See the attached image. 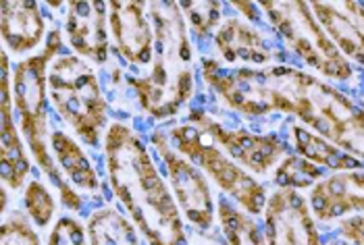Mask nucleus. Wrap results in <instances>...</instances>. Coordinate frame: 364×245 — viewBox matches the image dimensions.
Returning <instances> with one entry per match:
<instances>
[{"instance_id":"nucleus-1","label":"nucleus","mask_w":364,"mask_h":245,"mask_svg":"<svg viewBox=\"0 0 364 245\" xmlns=\"http://www.w3.org/2000/svg\"><path fill=\"white\" fill-rule=\"evenodd\" d=\"M202 73L233 110L248 116L289 112L314 131L339 100V92L331 85L291 67L225 71L217 60L204 58Z\"/></svg>"},{"instance_id":"nucleus-2","label":"nucleus","mask_w":364,"mask_h":245,"mask_svg":"<svg viewBox=\"0 0 364 245\" xmlns=\"http://www.w3.org/2000/svg\"><path fill=\"white\" fill-rule=\"evenodd\" d=\"M112 191L150 245H188L181 214L138 136L112 123L105 139Z\"/></svg>"},{"instance_id":"nucleus-3","label":"nucleus","mask_w":364,"mask_h":245,"mask_svg":"<svg viewBox=\"0 0 364 245\" xmlns=\"http://www.w3.org/2000/svg\"><path fill=\"white\" fill-rule=\"evenodd\" d=\"M154 56L148 75L129 77L141 109L156 119L177 114L194 92L192 46L179 2H150Z\"/></svg>"},{"instance_id":"nucleus-4","label":"nucleus","mask_w":364,"mask_h":245,"mask_svg":"<svg viewBox=\"0 0 364 245\" xmlns=\"http://www.w3.org/2000/svg\"><path fill=\"white\" fill-rule=\"evenodd\" d=\"M60 50V31L53 29L48 42L40 55L23 58L15 67L13 89L15 109L19 112V127L28 141L33 160L50 177L53 185L60 191V200L71 210H82V197L65 181L63 170L56 166L48 152V62Z\"/></svg>"},{"instance_id":"nucleus-5","label":"nucleus","mask_w":364,"mask_h":245,"mask_svg":"<svg viewBox=\"0 0 364 245\" xmlns=\"http://www.w3.org/2000/svg\"><path fill=\"white\" fill-rule=\"evenodd\" d=\"M48 94L71 129L87 146H98L107 125V102L94 71L82 58L71 55L56 58L48 69Z\"/></svg>"},{"instance_id":"nucleus-6","label":"nucleus","mask_w":364,"mask_h":245,"mask_svg":"<svg viewBox=\"0 0 364 245\" xmlns=\"http://www.w3.org/2000/svg\"><path fill=\"white\" fill-rule=\"evenodd\" d=\"M260 9L298 56L331 80H350L352 67L316 21L310 2H262Z\"/></svg>"},{"instance_id":"nucleus-7","label":"nucleus","mask_w":364,"mask_h":245,"mask_svg":"<svg viewBox=\"0 0 364 245\" xmlns=\"http://www.w3.org/2000/svg\"><path fill=\"white\" fill-rule=\"evenodd\" d=\"M171 139L175 141L177 150L190 158V163L202 168L221 190L240 202L250 214H262L267 208V187L252 179L237 163H231L225 156L223 150L215 146V141L200 131L198 127L183 123L171 129Z\"/></svg>"},{"instance_id":"nucleus-8","label":"nucleus","mask_w":364,"mask_h":245,"mask_svg":"<svg viewBox=\"0 0 364 245\" xmlns=\"http://www.w3.org/2000/svg\"><path fill=\"white\" fill-rule=\"evenodd\" d=\"M188 123L210 137L225 152L256 175L269 173L285 154V143L277 136H256L246 129H227L204 110H190Z\"/></svg>"},{"instance_id":"nucleus-9","label":"nucleus","mask_w":364,"mask_h":245,"mask_svg":"<svg viewBox=\"0 0 364 245\" xmlns=\"http://www.w3.org/2000/svg\"><path fill=\"white\" fill-rule=\"evenodd\" d=\"M152 143L156 146L161 158L165 160L171 185L183 214L200 229H210L215 218V202L204 175L198 170L196 164L186 160L168 146L163 131H154Z\"/></svg>"},{"instance_id":"nucleus-10","label":"nucleus","mask_w":364,"mask_h":245,"mask_svg":"<svg viewBox=\"0 0 364 245\" xmlns=\"http://www.w3.org/2000/svg\"><path fill=\"white\" fill-rule=\"evenodd\" d=\"M269 245H321L306 200L296 190L275 191L264 210Z\"/></svg>"},{"instance_id":"nucleus-11","label":"nucleus","mask_w":364,"mask_h":245,"mask_svg":"<svg viewBox=\"0 0 364 245\" xmlns=\"http://www.w3.org/2000/svg\"><path fill=\"white\" fill-rule=\"evenodd\" d=\"M144 0H112L109 2V23L119 55L127 62L146 65L154 56V29L146 15Z\"/></svg>"},{"instance_id":"nucleus-12","label":"nucleus","mask_w":364,"mask_h":245,"mask_svg":"<svg viewBox=\"0 0 364 245\" xmlns=\"http://www.w3.org/2000/svg\"><path fill=\"white\" fill-rule=\"evenodd\" d=\"M107 2L75 0L67 9V36L69 44L80 56H85L98 65L109 58V38H107Z\"/></svg>"},{"instance_id":"nucleus-13","label":"nucleus","mask_w":364,"mask_h":245,"mask_svg":"<svg viewBox=\"0 0 364 245\" xmlns=\"http://www.w3.org/2000/svg\"><path fill=\"white\" fill-rule=\"evenodd\" d=\"M310 9L343 56L364 65L363 2H310Z\"/></svg>"},{"instance_id":"nucleus-14","label":"nucleus","mask_w":364,"mask_h":245,"mask_svg":"<svg viewBox=\"0 0 364 245\" xmlns=\"http://www.w3.org/2000/svg\"><path fill=\"white\" fill-rule=\"evenodd\" d=\"M314 217L333 220L348 212H364V173L346 170L318 181L310 193Z\"/></svg>"},{"instance_id":"nucleus-15","label":"nucleus","mask_w":364,"mask_h":245,"mask_svg":"<svg viewBox=\"0 0 364 245\" xmlns=\"http://www.w3.org/2000/svg\"><path fill=\"white\" fill-rule=\"evenodd\" d=\"M2 129H0V166L2 179L11 190L19 191L26 185L29 175V160L21 137L15 129L13 119V96L9 77V56L2 53Z\"/></svg>"},{"instance_id":"nucleus-16","label":"nucleus","mask_w":364,"mask_h":245,"mask_svg":"<svg viewBox=\"0 0 364 245\" xmlns=\"http://www.w3.org/2000/svg\"><path fill=\"white\" fill-rule=\"evenodd\" d=\"M44 19L38 11L36 2H21V0H4L0 13V31L4 44L15 53L33 50L44 38Z\"/></svg>"},{"instance_id":"nucleus-17","label":"nucleus","mask_w":364,"mask_h":245,"mask_svg":"<svg viewBox=\"0 0 364 245\" xmlns=\"http://www.w3.org/2000/svg\"><path fill=\"white\" fill-rule=\"evenodd\" d=\"M217 50L227 62H271L273 53L264 36L240 19H227L215 36Z\"/></svg>"},{"instance_id":"nucleus-18","label":"nucleus","mask_w":364,"mask_h":245,"mask_svg":"<svg viewBox=\"0 0 364 245\" xmlns=\"http://www.w3.org/2000/svg\"><path fill=\"white\" fill-rule=\"evenodd\" d=\"M50 150L55 154L56 164L63 170V175L69 179L71 185L82 187L85 191H94L100 187L98 175L92 168L82 148L63 131H53L50 134Z\"/></svg>"},{"instance_id":"nucleus-19","label":"nucleus","mask_w":364,"mask_h":245,"mask_svg":"<svg viewBox=\"0 0 364 245\" xmlns=\"http://www.w3.org/2000/svg\"><path fill=\"white\" fill-rule=\"evenodd\" d=\"M291 134H294V139H296L298 152L310 163L327 164V166H331L336 170H341V173L358 170V168L364 166V163H360L358 158L350 156L348 152H341L337 146H331L329 139L321 137L318 134H312V131H309L302 125H296L291 129Z\"/></svg>"},{"instance_id":"nucleus-20","label":"nucleus","mask_w":364,"mask_h":245,"mask_svg":"<svg viewBox=\"0 0 364 245\" xmlns=\"http://www.w3.org/2000/svg\"><path fill=\"white\" fill-rule=\"evenodd\" d=\"M90 245H140L136 227L114 208L98 210L87 222Z\"/></svg>"},{"instance_id":"nucleus-21","label":"nucleus","mask_w":364,"mask_h":245,"mask_svg":"<svg viewBox=\"0 0 364 245\" xmlns=\"http://www.w3.org/2000/svg\"><path fill=\"white\" fill-rule=\"evenodd\" d=\"M219 220L229 245H269L252 218L233 208L225 197L219 200Z\"/></svg>"},{"instance_id":"nucleus-22","label":"nucleus","mask_w":364,"mask_h":245,"mask_svg":"<svg viewBox=\"0 0 364 245\" xmlns=\"http://www.w3.org/2000/svg\"><path fill=\"white\" fill-rule=\"evenodd\" d=\"M323 177V170L314 163L306 160L304 156H289L277 168L275 181L281 190H304L312 187L316 179Z\"/></svg>"},{"instance_id":"nucleus-23","label":"nucleus","mask_w":364,"mask_h":245,"mask_svg":"<svg viewBox=\"0 0 364 245\" xmlns=\"http://www.w3.org/2000/svg\"><path fill=\"white\" fill-rule=\"evenodd\" d=\"M181 11H186L188 23L192 31L204 38L208 36L213 29L217 28L219 19H221V4L219 2H181L179 4Z\"/></svg>"},{"instance_id":"nucleus-24","label":"nucleus","mask_w":364,"mask_h":245,"mask_svg":"<svg viewBox=\"0 0 364 245\" xmlns=\"http://www.w3.org/2000/svg\"><path fill=\"white\" fill-rule=\"evenodd\" d=\"M23 202H26L29 218L38 227H48V222L55 217V200H53L50 191L46 190L40 181H31L26 187Z\"/></svg>"},{"instance_id":"nucleus-25","label":"nucleus","mask_w":364,"mask_h":245,"mask_svg":"<svg viewBox=\"0 0 364 245\" xmlns=\"http://www.w3.org/2000/svg\"><path fill=\"white\" fill-rule=\"evenodd\" d=\"M0 245H40V237L31 229V222L28 220V217L13 210L2 220Z\"/></svg>"},{"instance_id":"nucleus-26","label":"nucleus","mask_w":364,"mask_h":245,"mask_svg":"<svg viewBox=\"0 0 364 245\" xmlns=\"http://www.w3.org/2000/svg\"><path fill=\"white\" fill-rule=\"evenodd\" d=\"M48 245H87L84 227L75 218L65 217L56 220L55 229L48 237Z\"/></svg>"},{"instance_id":"nucleus-27","label":"nucleus","mask_w":364,"mask_h":245,"mask_svg":"<svg viewBox=\"0 0 364 245\" xmlns=\"http://www.w3.org/2000/svg\"><path fill=\"white\" fill-rule=\"evenodd\" d=\"M339 229L354 245H364V217L343 218Z\"/></svg>"},{"instance_id":"nucleus-28","label":"nucleus","mask_w":364,"mask_h":245,"mask_svg":"<svg viewBox=\"0 0 364 245\" xmlns=\"http://www.w3.org/2000/svg\"><path fill=\"white\" fill-rule=\"evenodd\" d=\"M233 6L242 9L244 15H248L252 21H258V19H260V13L256 11V4H254V2H233Z\"/></svg>"},{"instance_id":"nucleus-29","label":"nucleus","mask_w":364,"mask_h":245,"mask_svg":"<svg viewBox=\"0 0 364 245\" xmlns=\"http://www.w3.org/2000/svg\"><path fill=\"white\" fill-rule=\"evenodd\" d=\"M333 245H348V244H346V241H337V244H333Z\"/></svg>"}]
</instances>
